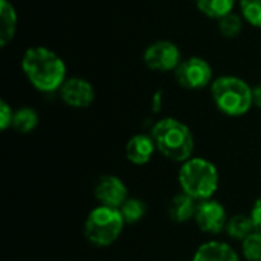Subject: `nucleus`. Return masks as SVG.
<instances>
[{"mask_svg":"<svg viewBox=\"0 0 261 261\" xmlns=\"http://www.w3.org/2000/svg\"><path fill=\"white\" fill-rule=\"evenodd\" d=\"M228 220L229 219L226 216V210L220 202L214 199H206L197 203L194 222L202 232L219 234L226 228Z\"/></svg>","mask_w":261,"mask_h":261,"instance_id":"nucleus-8","label":"nucleus"},{"mask_svg":"<svg viewBox=\"0 0 261 261\" xmlns=\"http://www.w3.org/2000/svg\"><path fill=\"white\" fill-rule=\"evenodd\" d=\"M243 17L242 14H236V12H231L225 17H222L219 20V31L223 37L226 38H236L242 29H243Z\"/></svg>","mask_w":261,"mask_h":261,"instance_id":"nucleus-19","label":"nucleus"},{"mask_svg":"<svg viewBox=\"0 0 261 261\" xmlns=\"http://www.w3.org/2000/svg\"><path fill=\"white\" fill-rule=\"evenodd\" d=\"M197 200L190 197L185 193H180L177 196H174V199L170 203V219L174 220L176 223H184L188 222L191 219H194L196 216V210H197Z\"/></svg>","mask_w":261,"mask_h":261,"instance_id":"nucleus-14","label":"nucleus"},{"mask_svg":"<svg viewBox=\"0 0 261 261\" xmlns=\"http://www.w3.org/2000/svg\"><path fill=\"white\" fill-rule=\"evenodd\" d=\"M239 6L245 21L261 29V0H239Z\"/></svg>","mask_w":261,"mask_h":261,"instance_id":"nucleus-20","label":"nucleus"},{"mask_svg":"<svg viewBox=\"0 0 261 261\" xmlns=\"http://www.w3.org/2000/svg\"><path fill=\"white\" fill-rule=\"evenodd\" d=\"M225 229H226V234L231 239L240 240V242H243L252 232H255V226H254V222H252L251 216H245V214H237V216L231 217L228 220Z\"/></svg>","mask_w":261,"mask_h":261,"instance_id":"nucleus-16","label":"nucleus"},{"mask_svg":"<svg viewBox=\"0 0 261 261\" xmlns=\"http://www.w3.org/2000/svg\"><path fill=\"white\" fill-rule=\"evenodd\" d=\"M144 63L151 70L170 72L176 70L182 63V54L176 43L168 40H158L145 49Z\"/></svg>","mask_w":261,"mask_h":261,"instance_id":"nucleus-7","label":"nucleus"},{"mask_svg":"<svg viewBox=\"0 0 261 261\" xmlns=\"http://www.w3.org/2000/svg\"><path fill=\"white\" fill-rule=\"evenodd\" d=\"M21 70L32 87L44 93L60 90L67 80L64 60L44 46H32L23 54Z\"/></svg>","mask_w":261,"mask_h":261,"instance_id":"nucleus-1","label":"nucleus"},{"mask_svg":"<svg viewBox=\"0 0 261 261\" xmlns=\"http://www.w3.org/2000/svg\"><path fill=\"white\" fill-rule=\"evenodd\" d=\"M179 185L182 193L197 202L213 199L219 188V171L213 162L203 158L185 161L179 170Z\"/></svg>","mask_w":261,"mask_h":261,"instance_id":"nucleus-3","label":"nucleus"},{"mask_svg":"<svg viewBox=\"0 0 261 261\" xmlns=\"http://www.w3.org/2000/svg\"><path fill=\"white\" fill-rule=\"evenodd\" d=\"M179 86L188 90H202L213 84V67L202 57H190L174 70Z\"/></svg>","mask_w":261,"mask_h":261,"instance_id":"nucleus-6","label":"nucleus"},{"mask_svg":"<svg viewBox=\"0 0 261 261\" xmlns=\"http://www.w3.org/2000/svg\"><path fill=\"white\" fill-rule=\"evenodd\" d=\"M211 96L216 107L226 116H242L254 106L252 87L242 78L225 75L213 81Z\"/></svg>","mask_w":261,"mask_h":261,"instance_id":"nucleus-4","label":"nucleus"},{"mask_svg":"<svg viewBox=\"0 0 261 261\" xmlns=\"http://www.w3.org/2000/svg\"><path fill=\"white\" fill-rule=\"evenodd\" d=\"M38 125V113L32 107H20L14 112L12 128L18 133H31Z\"/></svg>","mask_w":261,"mask_h":261,"instance_id":"nucleus-17","label":"nucleus"},{"mask_svg":"<svg viewBox=\"0 0 261 261\" xmlns=\"http://www.w3.org/2000/svg\"><path fill=\"white\" fill-rule=\"evenodd\" d=\"M95 199L102 206L121 208V205L128 199V191L125 184L116 176H102L93 188Z\"/></svg>","mask_w":261,"mask_h":261,"instance_id":"nucleus-10","label":"nucleus"},{"mask_svg":"<svg viewBox=\"0 0 261 261\" xmlns=\"http://www.w3.org/2000/svg\"><path fill=\"white\" fill-rule=\"evenodd\" d=\"M252 93H254V106L261 109V83L258 86L252 87Z\"/></svg>","mask_w":261,"mask_h":261,"instance_id":"nucleus-24","label":"nucleus"},{"mask_svg":"<svg viewBox=\"0 0 261 261\" xmlns=\"http://www.w3.org/2000/svg\"><path fill=\"white\" fill-rule=\"evenodd\" d=\"M242 252L248 261H261V234L252 232L242 242Z\"/></svg>","mask_w":261,"mask_h":261,"instance_id":"nucleus-21","label":"nucleus"},{"mask_svg":"<svg viewBox=\"0 0 261 261\" xmlns=\"http://www.w3.org/2000/svg\"><path fill=\"white\" fill-rule=\"evenodd\" d=\"M193 261H240V258L228 243L213 240L199 246Z\"/></svg>","mask_w":261,"mask_h":261,"instance_id":"nucleus-12","label":"nucleus"},{"mask_svg":"<svg viewBox=\"0 0 261 261\" xmlns=\"http://www.w3.org/2000/svg\"><path fill=\"white\" fill-rule=\"evenodd\" d=\"M194 3L203 15L216 20L234 12L236 6V0H194Z\"/></svg>","mask_w":261,"mask_h":261,"instance_id":"nucleus-15","label":"nucleus"},{"mask_svg":"<svg viewBox=\"0 0 261 261\" xmlns=\"http://www.w3.org/2000/svg\"><path fill=\"white\" fill-rule=\"evenodd\" d=\"M156 151L151 135H135L125 145V156L133 165H145Z\"/></svg>","mask_w":261,"mask_h":261,"instance_id":"nucleus-11","label":"nucleus"},{"mask_svg":"<svg viewBox=\"0 0 261 261\" xmlns=\"http://www.w3.org/2000/svg\"><path fill=\"white\" fill-rule=\"evenodd\" d=\"M156 150L170 161L185 162L194 151V136L187 124L174 118H164L151 128Z\"/></svg>","mask_w":261,"mask_h":261,"instance_id":"nucleus-2","label":"nucleus"},{"mask_svg":"<svg viewBox=\"0 0 261 261\" xmlns=\"http://www.w3.org/2000/svg\"><path fill=\"white\" fill-rule=\"evenodd\" d=\"M122 219L125 222V225H135L138 223L147 213V205L141 200V199H135V197H128L119 208Z\"/></svg>","mask_w":261,"mask_h":261,"instance_id":"nucleus-18","label":"nucleus"},{"mask_svg":"<svg viewBox=\"0 0 261 261\" xmlns=\"http://www.w3.org/2000/svg\"><path fill=\"white\" fill-rule=\"evenodd\" d=\"M251 219L254 222V226H255V231L261 234V196L254 202L252 205V210H251Z\"/></svg>","mask_w":261,"mask_h":261,"instance_id":"nucleus-23","label":"nucleus"},{"mask_svg":"<svg viewBox=\"0 0 261 261\" xmlns=\"http://www.w3.org/2000/svg\"><path fill=\"white\" fill-rule=\"evenodd\" d=\"M18 24L17 11L8 0H0V46L6 47L15 37Z\"/></svg>","mask_w":261,"mask_h":261,"instance_id":"nucleus-13","label":"nucleus"},{"mask_svg":"<svg viewBox=\"0 0 261 261\" xmlns=\"http://www.w3.org/2000/svg\"><path fill=\"white\" fill-rule=\"evenodd\" d=\"M58 92L63 102L73 109H86L95 101V89L84 78H67Z\"/></svg>","mask_w":261,"mask_h":261,"instance_id":"nucleus-9","label":"nucleus"},{"mask_svg":"<svg viewBox=\"0 0 261 261\" xmlns=\"http://www.w3.org/2000/svg\"><path fill=\"white\" fill-rule=\"evenodd\" d=\"M124 225L125 222L118 208L99 205L89 213L84 222V237L93 246L106 248L119 239Z\"/></svg>","mask_w":261,"mask_h":261,"instance_id":"nucleus-5","label":"nucleus"},{"mask_svg":"<svg viewBox=\"0 0 261 261\" xmlns=\"http://www.w3.org/2000/svg\"><path fill=\"white\" fill-rule=\"evenodd\" d=\"M12 118H14V110L6 101H0V130H8L12 127Z\"/></svg>","mask_w":261,"mask_h":261,"instance_id":"nucleus-22","label":"nucleus"}]
</instances>
